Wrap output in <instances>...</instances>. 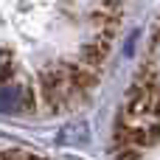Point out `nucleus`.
I'll return each instance as SVG.
<instances>
[{"label": "nucleus", "instance_id": "obj_1", "mask_svg": "<svg viewBox=\"0 0 160 160\" xmlns=\"http://www.w3.org/2000/svg\"><path fill=\"white\" fill-rule=\"evenodd\" d=\"M129 0H0V112L45 118L98 87Z\"/></svg>", "mask_w": 160, "mask_h": 160}, {"label": "nucleus", "instance_id": "obj_2", "mask_svg": "<svg viewBox=\"0 0 160 160\" xmlns=\"http://www.w3.org/2000/svg\"><path fill=\"white\" fill-rule=\"evenodd\" d=\"M112 158L160 160V17L124 96L112 132Z\"/></svg>", "mask_w": 160, "mask_h": 160}, {"label": "nucleus", "instance_id": "obj_3", "mask_svg": "<svg viewBox=\"0 0 160 160\" xmlns=\"http://www.w3.org/2000/svg\"><path fill=\"white\" fill-rule=\"evenodd\" d=\"M0 160H45V158L31 155L25 149H14V146H0Z\"/></svg>", "mask_w": 160, "mask_h": 160}]
</instances>
